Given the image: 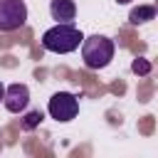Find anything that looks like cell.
Instances as JSON below:
<instances>
[{
    "label": "cell",
    "instance_id": "cell-1",
    "mask_svg": "<svg viewBox=\"0 0 158 158\" xmlns=\"http://www.w3.org/2000/svg\"><path fill=\"white\" fill-rule=\"evenodd\" d=\"M81 32L72 25V22H57L54 27H49L42 35V47L57 54H69L81 44Z\"/></svg>",
    "mask_w": 158,
    "mask_h": 158
},
{
    "label": "cell",
    "instance_id": "cell-2",
    "mask_svg": "<svg viewBox=\"0 0 158 158\" xmlns=\"http://www.w3.org/2000/svg\"><path fill=\"white\" fill-rule=\"evenodd\" d=\"M81 59L89 69H104L114 59V42L104 35H91L81 40Z\"/></svg>",
    "mask_w": 158,
    "mask_h": 158
},
{
    "label": "cell",
    "instance_id": "cell-3",
    "mask_svg": "<svg viewBox=\"0 0 158 158\" xmlns=\"http://www.w3.org/2000/svg\"><path fill=\"white\" fill-rule=\"evenodd\" d=\"M27 22L25 0H0V32H15Z\"/></svg>",
    "mask_w": 158,
    "mask_h": 158
},
{
    "label": "cell",
    "instance_id": "cell-4",
    "mask_svg": "<svg viewBox=\"0 0 158 158\" xmlns=\"http://www.w3.org/2000/svg\"><path fill=\"white\" fill-rule=\"evenodd\" d=\"M47 111H49V116L54 121L67 123L79 114V99L74 94H69V91H57V94H52V99L47 104Z\"/></svg>",
    "mask_w": 158,
    "mask_h": 158
},
{
    "label": "cell",
    "instance_id": "cell-5",
    "mask_svg": "<svg viewBox=\"0 0 158 158\" xmlns=\"http://www.w3.org/2000/svg\"><path fill=\"white\" fill-rule=\"evenodd\" d=\"M2 104L10 114H20L27 109L30 104V89L25 84H10L5 86V96H2Z\"/></svg>",
    "mask_w": 158,
    "mask_h": 158
},
{
    "label": "cell",
    "instance_id": "cell-6",
    "mask_svg": "<svg viewBox=\"0 0 158 158\" xmlns=\"http://www.w3.org/2000/svg\"><path fill=\"white\" fill-rule=\"evenodd\" d=\"M49 15L57 22H72L77 15V5L74 0H52L49 2Z\"/></svg>",
    "mask_w": 158,
    "mask_h": 158
},
{
    "label": "cell",
    "instance_id": "cell-7",
    "mask_svg": "<svg viewBox=\"0 0 158 158\" xmlns=\"http://www.w3.org/2000/svg\"><path fill=\"white\" fill-rule=\"evenodd\" d=\"M148 20H156V7H153V5H138V7H133L131 15H128V22H131V25H143V22H148Z\"/></svg>",
    "mask_w": 158,
    "mask_h": 158
},
{
    "label": "cell",
    "instance_id": "cell-8",
    "mask_svg": "<svg viewBox=\"0 0 158 158\" xmlns=\"http://www.w3.org/2000/svg\"><path fill=\"white\" fill-rule=\"evenodd\" d=\"M131 72H133V74L146 77V74H151V62H148L146 57H136V59L131 62Z\"/></svg>",
    "mask_w": 158,
    "mask_h": 158
},
{
    "label": "cell",
    "instance_id": "cell-9",
    "mask_svg": "<svg viewBox=\"0 0 158 158\" xmlns=\"http://www.w3.org/2000/svg\"><path fill=\"white\" fill-rule=\"evenodd\" d=\"M42 118H44L42 111H30V114L22 118V128H25V131H32V128H37V126L42 123Z\"/></svg>",
    "mask_w": 158,
    "mask_h": 158
},
{
    "label": "cell",
    "instance_id": "cell-10",
    "mask_svg": "<svg viewBox=\"0 0 158 158\" xmlns=\"http://www.w3.org/2000/svg\"><path fill=\"white\" fill-rule=\"evenodd\" d=\"M2 96H5V86L0 84V101H2Z\"/></svg>",
    "mask_w": 158,
    "mask_h": 158
},
{
    "label": "cell",
    "instance_id": "cell-11",
    "mask_svg": "<svg viewBox=\"0 0 158 158\" xmlns=\"http://www.w3.org/2000/svg\"><path fill=\"white\" fill-rule=\"evenodd\" d=\"M116 2H118V5H126V2H131V0H116Z\"/></svg>",
    "mask_w": 158,
    "mask_h": 158
}]
</instances>
